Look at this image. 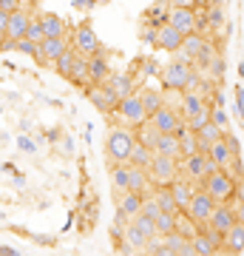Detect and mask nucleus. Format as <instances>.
Listing matches in <instances>:
<instances>
[{
  "instance_id": "nucleus-10",
  "label": "nucleus",
  "mask_w": 244,
  "mask_h": 256,
  "mask_svg": "<svg viewBox=\"0 0 244 256\" xmlns=\"http://www.w3.org/2000/svg\"><path fill=\"white\" fill-rule=\"evenodd\" d=\"M182 120H185V117L179 114V108H173V106H168V102L159 106L154 114H148V122H151L159 134H173V128L179 126Z\"/></svg>"
},
{
  "instance_id": "nucleus-4",
  "label": "nucleus",
  "mask_w": 244,
  "mask_h": 256,
  "mask_svg": "<svg viewBox=\"0 0 244 256\" xmlns=\"http://www.w3.org/2000/svg\"><path fill=\"white\" fill-rule=\"evenodd\" d=\"M210 171H216V165L208 156V151H193V154L179 156V176H185L190 182H202Z\"/></svg>"
},
{
  "instance_id": "nucleus-16",
  "label": "nucleus",
  "mask_w": 244,
  "mask_h": 256,
  "mask_svg": "<svg viewBox=\"0 0 244 256\" xmlns=\"http://www.w3.org/2000/svg\"><path fill=\"white\" fill-rule=\"evenodd\" d=\"M117 216L119 220H125V222H131L139 214V205H142V194H134V191H122L117 196Z\"/></svg>"
},
{
  "instance_id": "nucleus-12",
  "label": "nucleus",
  "mask_w": 244,
  "mask_h": 256,
  "mask_svg": "<svg viewBox=\"0 0 244 256\" xmlns=\"http://www.w3.org/2000/svg\"><path fill=\"white\" fill-rule=\"evenodd\" d=\"M168 23H171L182 37L196 32V6H171L168 9Z\"/></svg>"
},
{
  "instance_id": "nucleus-23",
  "label": "nucleus",
  "mask_w": 244,
  "mask_h": 256,
  "mask_svg": "<svg viewBox=\"0 0 244 256\" xmlns=\"http://www.w3.org/2000/svg\"><path fill=\"white\" fill-rule=\"evenodd\" d=\"M222 134H225V131H222L219 126H213V122H205V126L196 131V146H199V151H208V148L213 146L216 140H222Z\"/></svg>"
},
{
  "instance_id": "nucleus-44",
  "label": "nucleus",
  "mask_w": 244,
  "mask_h": 256,
  "mask_svg": "<svg viewBox=\"0 0 244 256\" xmlns=\"http://www.w3.org/2000/svg\"><path fill=\"white\" fill-rule=\"evenodd\" d=\"M74 151V142H71V137H63V154L68 156Z\"/></svg>"
},
{
  "instance_id": "nucleus-11",
  "label": "nucleus",
  "mask_w": 244,
  "mask_h": 256,
  "mask_svg": "<svg viewBox=\"0 0 244 256\" xmlns=\"http://www.w3.org/2000/svg\"><path fill=\"white\" fill-rule=\"evenodd\" d=\"M233 222H244V220H239V214L233 210V205L230 202H216V208H213V214L208 216V225L210 230H219V234H225V230H230L233 228Z\"/></svg>"
},
{
  "instance_id": "nucleus-31",
  "label": "nucleus",
  "mask_w": 244,
  "mask_h": 256,
  "mask_svg": "<svg viewBox=\"0 0 244 256\" xmlns=\"http://www.w3.org/2000/svg\"><path fill=\"white\" fill-rule=\"evenodd\" d=\"M68 80L74 86H82V88H88V68H85V57L77 54L71 63V72H68Z\"/></svg>"
},
{
  "instance_id": "nucleus-46",
  "label": "nucleus",
  "mask_w": 244,
  "mask_h": 256,
  "mask_svg": "<svg viewBox=\"0 0 244 256\" xmlns=\"http://www.w3.org/2000/svg\"><path fill=\"white\" fill-rule=\"evenodd\" d=\"M233 117H236V120H242V100H236V102H233Z\"/></svg>"
},
{
  "instance_id": "nucleus-30",
  "label": "nucleus",
  "mask_w": 244,
  "mask_h": 256,
  "mask_svg": "<svg viewBox=\"0 0 244 256\" xmlns=\"http://www.w3.org/2000/svg\"><path fill=\"white\" fill-rule=\"evenodd\" d=\"M168 9H171L168 0H156L154 6L145 12V23H151V26H162V23H168Z\"/></svg>"
},
{
  "instance_id": "nucleus-18",
  "label": "nucleus",
  "mask_w": 244,
  "mask_h": 256,
  "mask_svg": "<svg viewBox=\"0 0 244 256\" xmlns=\"http://www.w3.org/2000/svg\"><path fill=\"white\" fill-rule=\"evenodd\" d=\"M85 68H88V86H100V82H105V77L111 74L105 54H91V57H85Z\"/></svg>"
},
{
  "instance_id": "nucleus-37",
  "label": "nucleus",
  "mask_w": 244,
  "mask_h": 256,
  "mask_svg": "<svg viewBox=\"0 0 244 256\" xmlns=\"http://www.w3.org/2000/svg\"><path fill=\"white\" fill-rule=\"evenodd\" d=\"M136 66L142 68V77H159V72H162V66L154 57H142V60H136Z\"/></svg>"
},
{
  "instance_id": "nucleus-28",
  "label": "nucleus",
  "mask_w": 244,
  "mask_h": 256,
  "mask_svg": "<svg viewBox=\"0 0 244 256\" xmlns=\"http://www.w3.org/2000/svg\"><path fill=\"white\" fill-rule=\"evenodd\" d=\"M151 160H154V151H151V148H145V146H139V142H134V148H131L128 156H125V162L128 165H136V168H148Z\"/></svg>"
},
{
  "instance_id": "nucleus-29",
  "label": "nucleus",
  "mask_w": 244,
  "mask_h": 256,
  "mask_svg": "<svg viewBox=\"0 0 244 256\" xmlns=\"http://www.w3.org/2000/svg\"><path fill=\"white\" fill-rule=\"evenodd\" d=\"M134 137H136V142L139 146H145V148H154V142H156V137H159V131H156L148 120H142L139 126H134Z\"/></svg>"
},
{
  "instance_id": "nucleus-39",
  "label": "nucleus",
  "mask_w": 244,
  "mask_h": 256,
  "mask_svg": "<svg viewBox=\"0 0 244 256\" xmlns=\"http://www.w3.org/2000/svg\"><path fill=\"white\" fill-rule=\"evenodd\" d=\"M14 52H20V54H28V57H34L37 43H34V40H28V37H20V40H14Z\"/></svg>"
},
{
  "instance_id": "nucleus-36",
  "label": "nucleus",
  "mask_w": 244,
  "mask_h": 256,
  "mask_svg": "<svg viewBox=\"0 0 244 256\" xmlns=\"http://www.w3.org/2000/svg\"><path fill=\"white\" fill-rule=\"evenodd\" d=\"M210 122L219 126L222 131H230V114L225 111V106H213L210 108Z\"/></svg>"
},
{
  "instance_id": "nucleus-14",
  "label": "nucleus",
  "mask_w": 244,
  "mask_h": 256,
  "mask_svg": "<svg viewBox=\"0 0 244 256\" xmlns=\"http://www.w3.org/2000/svg\"><path fill=\"white\" fill-rule=\"evenodd\" d=\"M31 6H20L17 3V9L14 12H9V23H6V37L9 40H20V37L26 34V28H28V23H31Z\"/></svg>"
},
{
  "instance_id": "nucleus-3",
  "label": "nucleus",
  "mask_w": 244,
  "mask_h": 256,
  "mask_svg": "<svg viewBox=\"0 0 244 256\" xmlns=\"http://www.w3.org/2000/svg\"><path fill=\"white\" fill-rule=\"evenodd\" d=\"M136 137H134V128L131 126H114L108 131V137H105V160H108V165L114 162H125L128 151L134 148Z\"/></svg>"
},
{
  "instance_id": "nucleus-43",
  "label": "nucleus",
  "mask_w": 244,
  "mask_h": 256,
  "mask_svg": "<svg viewBox=\"0 0 244 256\" xmlns=\"http://www.w3.org/2000/svg\"><path fill=\"white\" fill-rule=\"evenodd\" d=\"M171 6H199V0H168Z\"/></svg>"
},
{
  "instance_id": "nucleus-35",
  "label": "nucleus",
  "mask_w": 244,
  "mask_h": 256,
  "mask_svg": "<svg viewBox=\"0 0 244 256\" xmlns=\"http://www.w3.org/2000/svg\"><path fill=\"white\" fill-rule=\"evenodd\" d=\"M131 222H134V228L139 230L145 239H151V236L156 234V225H154V220H151V216H142V214H136Z\"/></svg>"
},
{
  "instance_id": "nucleus-13",
  "label": "nucleus",
  "mask_w": 244,
  "mask_h": 256,
  "mask_svg": "<svg viewBox=\"0 0 244 256\" xmlns=\"http://www.w3.org/2000/svg\"><path fill=\"white\" fill-rule=\"evenodd\" d=\"M85 92H88V100H91V106H94L97 111H102V114H114V111H117L119 97L111 92L105 82H100V86H88Z\"/></svg>"
},
{
  "instance_id": "nucleus-47",
  "label": "nucleus",
  "mask_w": 244,
  "mask_h": 256,
  "mask_svg": "<svg viewBox=\"0 0 244 256\" xmlns=\"http://www.w3.org/2000/svg\"><path fill=\"white\" fill-rule=\"evenodd\" d=\"M91 3H94V0H74L77 9H91Z\"/></svg>"
},
{
  "instance_id": "nucleus-27",
  "label": "nucleus",
  "mask_w": 244,
  "mask_h": 256,
  "mask_svg": "<svg viewBox=\"0 0 244 256\" xmlns=\"http://www.w3.org/2000/svg\"><path fill=\"white\" fill-rule=\"evenodd\" d=\"M208 156L210 160H213V165H216V168H230V160H233V154H230V148L225 146V142H222V140H216V142H213V146L208 148Z\"/></svg>"
},
{
  "instance_id": "nucleus-6",
  "label": "nucleus",
  "mask_w": 244,
  "mask_h": 256,
  "mask_svg": "<svg viewBox=\"0 0 244 256\" xmlns=\"http://www.w3.org/2000/svg\"><path fill=\"white\" fill-rule=\"evenodd\" d=\"M71 40V48L77 52V54L82 57H91V54H105V48H102L100 37H97V32L91 28V23H80V26L74 28V34L68 37Z\"/></svg>"
},
{
  "instance_id": "nucleus-19",
  "label": "nucleus",
  "mask_w": 244,
  "mask_h": 256,
  "mask_svg": "<svg viewBox=\"0 0 244 256\" xmlns=\"http://www.w3.org/2000/svg\"><path fill=\"white\" fill-rule=\"evenodd\" d=\"M168 191H171L173 202H176V208L185 210L188 200L193 196V191H196V182H190V180H185V176H176L173 182H168Z\"/></svg>"
},
{
  "instance_id": "nucleus-22",
  "label": "nucleus",
  "mask_w": 244,
  "mask_h": 256,
  "mask_svg": "<svg viewBox=\"0 0 244 256\" xmlns=\"http://www.w3.org/2000/svg\"><path fill=\"white\" fill-rule=\"evenodd\" d=\"M182 100H179V114L182 117H190V114H196V111L208 102V97H202L199 92H193V88H188V92H179Z\"/></svg>"
},
{
  "instance_id": "nucleus-25",
  "label": "nucleus",
  "mask_w": 244,
  "mask_h": 256,
  "mask_svg": "<svg viewBox=\"0 0 244 256\" xmlns=\"http://www.w3.org/2000/svg\"><path fill=\"white\" fill-rule=\"evenodd\" d=\"M151 151H154V154H162V156H176V160H179V140L173 137V134H159Z\"/></svg>"
},
{
  "instance_id": "nucleus-2",
  "label": "nucleus",
  "mask_w": 244,
  "mask_h": 256,
  "mask_svg": "<svg viewBox=\"0 0 244 256\" xmlns=\"http://www.w3.org/2000/svg\"><path fill=\"white\" fill-rule=\"evenodd\" d=\"M202 191H208L210 196L216 202H230L236 196V188H242V180H236L230 171L225 168H216V171H210L202 182H196Z\"/></svg>"
},
{
  "instance_id": "nucleus-40",
  "label": "nucleus",
  "mask_w": 244,
  "mask_h": 256,
  "mask_svg": "<svg viewBox=\"0 0 244 256\" xmlns=\"http://www.w3.org/2000/svg\"><path fill=\"white\" fill-rule=\"evenodd\" d=\"M222 142H225V146L230 148V154H242V140L236 137V134L225 131V134H222Z\"/></svg>"
},
{
  "instance_id": "nucleus-33",
  "label": "nucleus",
  "mask_w": 244,
  "mask_h": 256,
  "mask_svg": "<svg viewBox=\"0 0 244 256\" xmlns=\"http://www.w3.org/2000/svg\"><path fill=\"white\" fill-rule=\"evenodd\" d=\"M108 171H111V185L119 188V191H125V185H128V162H114V165H108Z\"/></svg>"
},
{
  "instance_id": "nucleus-26",
  "label": "nucleus",
  "mask_w": 244,
  "mask_h": 256,
  "mask_svg": "<svg viewBox=\"0 0 244 256\" xmlns=\"http://www.w3.org/2000/svg\"><path fill=\"white\" fill-rule=\"evenodd\" d=\"M37 20H40L43 37H57V34H65V23H63V18H57V14H37Z\"/></svg>"
},
{
  "instance_id": "nucleus-41",
  "label": "nucleus",
  "mask_w": 244,
  "mask_h": 256,
  "mask_svg": "<svg viewBox=\"0 0 244 256\" xmlns=\"http://www.w3.org/2000/svg\"><path fill=\"white\" fill-rule=\"evenodd\" d=\"M139 34H142V40H145V43H148V46H154L156 26H151V23H145V26H142V32H139Z\"/></svg>"
},
{
  "instance_id": "nucleus-1",
  "label": "nucleus",
  "mask_w": 244,
  "mask_h": 256,
  "mask_svg": "<svg viewBox=\"0 0 244 256\" xmlns=\"http://www.w3.org/2000/svg\"><path fill=\"white\" fill-rule=\"evenodd\" d=\"M159 80L168 92H188L199 82V72L190 63H179V60H171L168 66H162L159 72Z\"/></svg>"
},
{
  "instance_id": "nucleus-45",
  "label": "nucleus",
  "mask_w": 244,
  "mask_h": 256,
  "mask_svg": "<svg viewBox=\"0 0 244 256\" xmlns=\"http://www.w3.org/2000/svg\"><path fill=\"white\" fill-rule=\"evenodd\" d=\"M0 254H3V256H17V248H11V245H0Z\"/></svg>"
},
{
  "instance_id": "nucleus-48",
  "label": "nucleus",
  "mask_w": 244,
  "mask_h": 256,
  "mask_svg": "<svg viewBox=\"0 0 244 256\" xmlns=\"http://www.w3.org/2000/svg\"><path fill=\"white\" fill-rule=\"evenodd\" d=\"M94 3H108V0H94Z\"/></svg>"
},
{
  "instance_id": "nucleus-38",
  "label": "nucleus",
  "mask_w": 244,
  "mask_h": 256,
  "mask_svg": "<svg viewBox=\"0 0 244 256\" xmlns=\"http://www.w3.org/2000/svg\"><path fill=\"white\" fill-rule=\"evenodd\" d=\"M176 230H179L182 236H188V239H190L193 234H196V230H199V225H193V222H190L188 216H185V214L179 210V214H176Z\"/></svg>"
},
{
  "instance_id": "nucleus-32",
  "label": "nucleus",
  "mask_w": 244,
  "mask_h": 256,
  "mask_svg": "<svg viewBox=\"0 0 244 256\" xmlns=\"http://www.w3.org/2000/svg\"><path fill=\"white\" fill-rule=\"evenodd\" d=\"M179 214V210H176ZM176 214H168V210H159L154 216V225H156V234L159 236H165V234H171V230H176Z\"/></svg>"
},
{
  "instance_id": "nucleus-42",
  "label": "nucleus",
  "mask_w": 244,
  "mask_h": 256,
  "mask_svg": "<svg viewBox=\"0 0 244 256\" xmlns=\"http://www.w3.org/2000/svg\"><path fill=\"white\" fill-rule=\"evenodd\" d=\"M17 146H20V151H28V154H34V151H37V142L31 137H20Z\"/></svg>"
},
{
  "instance_id": "nucleus-21",
  "label": "nucleus",
  "mask_w": 244,
  "mask_h": 256,
  "mask_svg": "<svg viewBox=\"0 0 244 256\" xmlns=\"http://www.w3.org/2000/svg\"><path fill=\"white\" fill-rule=\"evenodd\" d=\"M154 188L151 180H148V171L145 168H136V165H128V185L125 191H134V194H148Z\"/></svg>"
},
{
  "instance_id": "nucleus-49",
  "label": "nucleus",
  "mask_w": 244,
  "mask_h": 256,
  "mask_svg": "<svg viewBox=\"0 0 244 256\" xmlns=\"http://www.w3.org/2000/svg\"><path fill=\"white\" fill-rule=\"evenodd\" d=\"M0 111H3V106H0Z\"/></svg>"
},
{
  "instance_id": "nucleus-5",
  "label": "nucleus",
  "mask_w": 244,
  "mask_h": 256,
  "mask_svg": "<svg viewBox=\"0 0 244 256\" xmlns=\"http://www.w3.org/2000/svg\"><path fill=\"white\" fill-rule=\"evenodd\" d=\"M213 208H216V200H213L208 191H202L199 185H196V191H193V196L188 200V205H185L182 214H185L193 225H199V228H202V225L208 222V216L213 214Z\"/></svg>"
},
{
  "instance_id": "nucleus-20",
  "label": "nucleus",
  "mask_w": 244,
  "mask_h": 256,
  "mask_svg": "<svg viewBox=\"0 0 244 256\" xmlns=\"http://www.w3.org/2000/svg\"><path fill=\"white\" fill-rule=\"evenodd\" d=\"M222 254H244V222H233V228L225 230Z\"/></svg>"
},
{
  "instance_id": "nucleus-17",
  "label": "nucleus",
  "mask_w": 244,
  "mask_h": 256,
  "mask_svg": "<svg viewBox=\"0 0 244 256\" xmlns=\"http://www.w3.org/2000/svg\"><path fill=\"white\" fill-rule=\"evenodd\" d=\"M182 46V34L171 23H162L156 26V37H154V48H162V52H176Z\"/></svg>"
},
{
  "instance_id": "nucleus-9",
  "label": "nucleus",
  "mask_w": 244,
  "mask_h": 256,
  "mask_svg": "<svg viewBox=\"0 0 244 256\" xmlns=\"http://www.w3.org/2000/svg\"><path fill=\"white\" fill-rule=\"evenodd\" d=\"M114 114H119V122L122 126H139L142 120H148V114H145L142 108V100H139V94H128V97H122V100L117 102V111Z\"/></svg>"
},
{
  "instance_id": "nucleus-24",
  "label": "nucleus",
  "mask_w": 244,
  "mask_h": 256,
  "mask_svg": "<svg viewBox=\"0 0 244 256\" xmlns=\"http://www.w3.org/2000/svg\"><path fill=\"white\" fill-rule=\"evenodd\" d=\"M136 94H139V100H142V108H145V114H154L159 106H165V94L162 92H156V88H139L136 86Z\"/></svg>"
},
{
  "instance_id": "nucleus-15",
  "label": "nucleus",
  "mask_w": 244,
  "mask_h": 256,
  "mask_svg": "<svg viewBox=\"0 0 244 256\" xmlns=\"http://www.w3.org/2000/svg\"><path fill=\"white\" fill-rule=\"evenodd\" d=\"M105 86L122 100V97H128V94L136 92V77L131 72H111L108 77H105Z\"/></svg>"
},
{
  "instance_id": "nucleus-34",
  "label": "nucleus",
  "mask_w": 244,
  "mask_h": 256,
  "mask_svg": "<svg viewBox=\"0 0 244 256\" xmlns=\"http://www.w3.org/2000/svg\"><path fill=\"white\" fill-rule=\"evenodd\" d=\"M74 57H77V52H74V48L68 46V48H65V52H63L60 57H57V60H54L51 66H54L57 72L63 74V77H68V72H71V63H74Z\"/></svg>"
},
{
  "instance_id": "nucleus-8",
  "label": "nucleus",
  "mask_w": 244,
  "mask_h": 256,
  "mask_svg": "<svg viewBox=\"0 0 244 256\" xmlns=\"http://www.w3.org/2000/svg\"><path fill=\"white\" fill-rule=\"evenodd\" d=\"M71 46V40L68 34H57V37H43L40 43H37V52H34V60L40 66H51L57 57L63 54L65 48Z\"/></svg>"
},
{
  "instance_id": "nucleus-7",
  "label": "nucleus",
  "mask_w": 244,
  "mask_h": 256,
  "mask_svg": "<svg viewBox=\"0 0 244 256\" xmlns=\"http://www.w3.org/2000/svg\"><path fill=\"white\" fill-rule=\"evenodd\" d=\"M145 171H148L151 185H168L179 176V160H176V156L154 154V160H151V165H148Z\"/></svg>"
}]
</instances>
